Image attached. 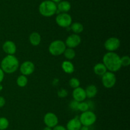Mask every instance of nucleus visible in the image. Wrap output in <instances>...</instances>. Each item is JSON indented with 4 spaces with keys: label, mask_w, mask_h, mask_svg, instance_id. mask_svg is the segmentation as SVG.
Instances as JSON below:
<instances>
[{
    "label": "nucleus",
    "mask_w": 130,
    "mask_h": 130,
    "mask_svg": "<svg viewBox=\"0 0 130 130\" xmlns=\"http://www.w3.org/2000/svg\"><path fill=\"white\" fill-rule=\"evenodd\" d=\"M103 62L107 70L111 72H116L121 69V57L114 52H108L103 57Z\"/></svg>",
    "instance_id": "nucleus-1"
},
{
    "label": "nucleus",
    "mask_w": 130,
    "mask_h": 130,
    "mask_svg": "<svg viewBox=\"0 0 130 130\" xmlns=\"http://www.w3.org/2000/svg\"><path fill=\"white\" fill-rule=\"evenodd\" d=\"M19 67V61L14 55H7L1 62V68L4 73L11 74L15 72Z\"/></svg>",
    "instance_id": "nucleus-2"
},
{
    "label": "nucleus",
    "mask_w": 130,
    "mask_h": 130,
    "mask_svg": "<svg viewBox=\"0 0 130 130\" xmlns=\"http://www.w3.org/2000/svg\"><path fill=\"white\" fill-rule=\"evenodd\" d=\"M39 11L42 16L50 17L57 14V5L51 0H45L39 5Z\"/></svg>",
    "instance_id": "nucleus-3"
},
{
    "label": "nucleus",
    "mask_w": 130,
    "mask_h": 130,
    "mask_svg": "<svg viewBox=\"0 0 130 130\" xmlns=\"http://www.w3.org/2000/svg\"><path fill=\"white\" fill-rule=\"evenodd\" d=\"M66 48L67 47L64 42L60 40H56L50 44L48 50L52 56H58L63 54Z\"/></svg>",
    "instance_id": "nucleus-4"
},
{
    "label": "nucleus",
    "mask_w": 130,
    "mask_h": 130,
    "mask_svg": "<svg viewBox=\"0 0 130 130\" xmlns=\"http://www.w3.org/2000/svg\"><path fill=\"white\" fill-rule=\"evenodd\" d=\"M79 119L83 126L89 127L95 123L96 121V115L92 111L87 110L86 112H82L79 117Z\"/></svg>",
    "instance_id": "nucleus-5"
},
{
    "label": "nucleus",
    "mask_w": 130,
    "mask_h": 130,
    "mask_svg": "<svg viewBox=\"0 0 130 130\" xmlns=\"http://www.w3.org/2000/svg\"><path fill=\"white\" fill-rule=\"evenodd\" d=\"M55 21L58 26L67 28L71 26L72 23V19L71 15L67 13H59L56 17Z\"/></svg>",
    "instance_id": "nucleus-6"
},
{
    "label": "nucleus",
    "mask_w": 130,
    "mask_h": 130,
    "mask_svg": "<svg viewBox=\"0 0 130 130\" xmlns=\"http://www.w3.org/2000/svg\"><path fill=\"white\" fill-rule=\"evenodd\" d=\"M102 82L105 88L110 89L115 85L116 83V76L111 71H107L102 76Z\"/></svg>",
    "instance_id": "nucleus-7"
},
{
    "label": "nucleus",
    "mask_w": 130,
    "mask_h": 130,
    "mask_svg": "<svg viewBox=\"0 0 130 130\" xmlns=\"http://www.w3.org/2000/svg\"><path fill=\"white\" fill-rule=\"evenodd\" d=\"M120 40L116 37L109 38L104 43V47L108 52H115L120 47Z\"/></svg>",
    "instance_id": "nucleus-8"
},
{
    "label": "nucleus",
    "mask_w": 130,
    "mask_h": 130,
    "mask_svg": "<svg viewBox=\"0 0 130 130\" xmlns=\"http://www.w3.org/2000/svg\"><path fill=\"white\" fill-rule=\"evenodd\" d=\"M43 121L46 126L53 128L58 124V119L56 114L53 112H48L44 115Z\"/></svg>",
    "instance_id": "nucleus-9"
},
{
    "label": "nucleus",
    "mask_w": 130,
    "mask_h": 130,
    "mask_svg": "<svg viewBox=\"0 0 130 130\" xmlns=\"http://www.w3.org/2000/svg\"><path fill=\"white\" fill-rule=\"evenodd\" d=\"M81 42V38L79 34H72L69 36L66 40L65 44L68 48H76L80 45Z\"/></svg>",
    "instance_id": "nucleus-10"
},
{
    "label": "nucleus",
    "mask_w": 130,
    "mask_h": 130,
    "mask_svg": "<svg viewBox=\"0 0 130 130\" xmlns=\"http://www.w3.org/2000/svg\"><path fill=\"white\" fill-rule=\"evenodd\" d=\"M35 70V66L32 62L30 61H26L22 63L20 66V71L22 75L28 76L34 73Z\"/></svg>",
    "instance_id": "nucleus-11"
},
{
    "label": "nucleus",
    "mask_w": 130,
    "mask_h": 130,
    "mask_svg": "<svg viewBox=\"0 0 130 130\" xmlns=\"http://www.w3.org/2000/svg\"><path fill=\"white\" fill-rule=\"evenodd\" d=\"M72 98L74 100L78 102L83 101L86 98L85 90L81 87L74 89V90L72 91Z\"/></svg>",
    "instance_id": "nucleus-12"
},
{
    "label": "nucleus",
    "mask_w": 130,
    "mask_h": 130,
    "mask_svg": "<svg viewBox=\"0 0 130 130\" xmlns=\"http://www.w3.org/2000/svg\"><path fill=\"white\" fill-rule=\"evenodd\" d=\"M3 50L7 55H14L16 53L17 47L15 43L11 40H7L3 44Z\"/></svg>",
    "instance_id": "nucleus-13"
},
{
    "label": "nucleus",
    "mask_w": 130,
    "mask_h": 130,
    "mask_svg": "<svg viewBox=\"0 0 130 130\" xmlns=\"http://www.w3.org/2000/svg\"><path fill=\"white\" fill-rule=\"evenodd\" d=\"M82 126L79 119V116L74 117L68 121L66 126L67 130H80Z\"/></svg>",
    "instance_id": "nucleus-14"
},
{
    "label": "nucleus",
    "mask_w": 130,
    "mask_h": 130,
    "mask_svg": "<svg viewBox=\"0 0 130 130\" xmlns=\"http://www.w3.org/2000/svg\"><path fill=\"white\" fill-rule=\"evenodd\" d=\"M57 14L59 13H67L71 8V5L67 1H61L57 5Z\"/></svg>",
    "instance_id": "nucleus-15"
},
{
    "label": "nucleus",
    "mask_w": 130,
    "mask_h": 130,
    "mask_svg": "<svg viewBox=\"0 0 130 130\" xmlns=\"http://www.w3.org/2000/svg\"><path fill=\"white\" fill-rule=\"evenodd\" d=\"M29 40L32 45L38 46L41 42V36L38 32H33L29 35Z\"/></svg>",
    "instance_id": "nucleus-16"
},
{
    "label": "nucleus",
    "mask_w": 130,
    "mask_h": 130,
    "mask_svg": "<svg viewBox=\"0 0 130 130\" xmlns=\"http://www.w3.org/2000/svg\"><path fill=\"white\" fill-rule=\"evenodd\" d=\"M62 70L67 74H71L74 71V66L70 61H64L62 63Z\"/></svg>",
    "instance_id": "nucleus-17"
},
{
    "label": "nucleus",
    "mask_w": 130,
    "mask_h": 130,
    "mask_svg": "<svg viewBox=\"0 0 130 130\" xmlns=\"http://www.w3.org/2000/svg\"><path fill=\"white\" fill-rule=\"evenodd\" d=\"M85 93H86V98H93L96 96L98 93V89L95 85H90L86 88Z\"/></svg>",
    "instance_id": "nucleus-18"
},
{
    "label": "nucleus",
    "mask_w": 130,
    "mask_h": 130,
    "mask_svg": "<svg viewBox=\"0 0 130 130\" xmlns=\"http://www.w3.org/2000/svg\"><path fill=\"white\" fill-rule=\"evenodd\" d=\"M93 71L98 76H102L107 71V70L103 63H97L94 66Z\"/></svg>",
    "instance_id": "nucleus-19"
},
{
    "label": "nucleus",
    "mask_w": 130,
    "mask_h": 130,
    "mask_svg": "<svg viewBox=\"0 0 130 130\" xmlns=\"http://www.w3.org/2000/svg\"><path fill=\"white\" fill-rule=\"evenodd\" d=\"M70 29L73 31L74 34H80L82 33L84 30V26L81 23L76 22L72 23L70 26Z\"/></svg>",
    "instance_id": "nucleus-20"
},
{
    "label": "nucleus",
    "mask_w": 130,
    "mask_h": 130,
    "mask_svg": "<svg viewBox=\"0 0 130 130\" xmlns=\"http://www.w3.org/2000/svg\"><path fill=\"white\" fill-rule=\"evenodd\" d=\"M63 56L66 57L67 59L68 60H72L76 56V52L74 50V48H66L65 51L63 53Z\"/></svg>",
    "instance_id": "nucleus-21"
},
{
    "label": "nucleus",
    "mask_w": 130,
    "mask_h": 130,
    "mask_svg": "<svg viewBox=\"0 0 130 130\" xmlns=\"http://www.w3.org/2000/svg\"><path fill=\"white\" fill-rule=\"evenodd\" d=\"M17 84L20 87H24L27 85L28 83V79L27 76L21 75L19 76L17 79Z\"/></svg>",
    "instance_id": "nucleus-22"
},
{
    "label": "nucleus",
    "mask_w": 130,
    "mask_h": 130,
    "mask_svg": "<svg viewBox=\"0 0 130 130\" xmlns=\"http://www.w3.org/2000/svg\"><path fill=\"white\" fill-rule=\"evenodd\" d=\"M9 126V121L5 117H0V130H6Z\"/></svg>",
    "instance_id": "nucleus-23"
},
{
    "label": "nucleus",
    "mask_w": 130,
    "mask_h": 130,
    "mask_svg": "<svg viewBox=\"0 0 130 130\" xmlns=\"http://www.w3.org/2000/svg\"><path fill=\"white\" fill-rule=\"evenodd\" d=\"M90 108V104H89L88 102L83 101H81L79 103L78 110L81 111V112H86V111L87 110H89Z\"/></svg>",
    "instance_id": "nucleus-24"
},
{
    "label": "nucleus",
    "mask_w": 130,
    "mask_h": 130,
    "mask_svg": "<svg viewBox=\"0 0 130 130\" xmlns=\"http://www.w3.org/2000/svg\"><path fill=\"white\" fill-rule=\"evenodd\" d=\"M69 85L73 89H76V88L78 87L80 85V81L77 78L73 77L72 79H70L69 80Z\"/></svg>",
    "instance_id": "nucleus-25"
},
{
    "label": "nucleus",
    "mask_w": 130,
    "mask_h": 130,
    "mask_svg": "<svg viewBox=\"0 0 130 130\" xmlns=\"http://www.w3.org/2000/svg\"><path fill=\"white\" fill-rule=\"evenodd\" d=\"M121 66L128 67L130 64V57L128 56H124L121 57Z\"/></svg>",
    "instance_id": "nucleus-26"
},
{
    "label": "nucleus",
    "mask_w": 130,
    "mask_h": 130,
    "mask_svg": "<svg viewBox=\"0 0 130 130\" xmlns=\"http://www.w3.org/2000/svg\"><path fill=\"white\" fill-rule=\"evenodd\" d=\"M79 103V102L77 101L74 100V99L72 100L69 103L70 108L72 109V110H78Z\"/></svg>",
    "instance_id": "nucleus-27"
},
{
    "label": "nucleus",
    "mask_w": 130,
    "mask_h": 130,
    "mask_svg": "<svg viewBox=\"0 0 130 130\" xmlns=\"http://www.w3.org/2000/svg\"><path fill=\"white\" fill-rule=\"evenodd\" d=\"M67 95H68V92L66 89H61L58 91V96L60 98H66Z\"/></svg>",
    "instance_id": "nucleus-28"
},
{
    "label": "nucleus",
    "mask_w": 130,
    "mask_h": 130,
    "mask_svg": "<svg viewBox=\"0 0 130 130\" xmlns=\"http://www.w3.org/2000/svg\"><path fill=\"white\" fill-rule=\"evenodd\" d=\"M52 129L53 130H67V129H66V127H64L63 126L57 124V126H55L54 127H53Z\"/></svg>",
    "instance_id": "nucleus-29"
},
{
    "label": "nucleus",
    "mask_w": 130,
    "mask_h": 130,
    "mask_svg": "<svg viewBox=\"0 0 130 130\" xmlns=\"http://www.w3.org/2000/svg\"><path fill=\"white\" fill-rule=\"evenodd\" d=\"M5 103H6V100H5V98L0 96V108L3 107L5 106Z\"/></svg>",
    "instance_id": "nucleus-30"
},
{
    "label": "nucleus",
    "mask_w": 130,
    "mask_h": 130,
    "mask_svg": "<svg viewBox=\"0 0 130 130\" xmlns=\"http://www.w3.org/2000/svg\"><path fill=\"white\" fill-rule=\"evenodd\" d=\"M4 77H5V73L0 68V83H1L3 81Z\"/></svg>",
    "instance_id": "nucleus-31"
},
{
    "label": "nucleus",
    "mask_w": 130,
    "mask_h": 130,
    "mask_svg": "<svg viewBox=\"0 0 130 130\" xmlns=\"http://www.w3.org/2000/svg\"><path fill=\"white\" fill-rule=\"evenodd\" d=\"M80 130H89V127L88 126H83L81 127V129Z\"/></svg>",
    "instance_id": "nucleus-32"
},
{
    "label": "nucleus",
    "mask_w": 130,
    "mask_h": 130,
    "mask_svg": "<svg viewBox=\"0 0 130 130\" xmlns=\"http://www.w3.org/2000/svg\"><path fill=\"white\" fill-rule=\"evenodd\" d=\"M43 130H53V129H52V128H51V127H47V126H46V127H44V128L43 129Z\"/></svg>",
    "instance_id": "nucleus-33"
},
{
    "label": "nucleus",
    "mask_w": 130,
    "mask_h": 130,
    "mask_svg": "<svg viewBox=\"0 0 130 130\" xmlns=\"http://www.w3.org/2000/svg\"><path fill=\"white\" fill-rule=\"evenodd\" d=\"M51 1H52L53 2L55 3H58L59 2H60L61 1H62V0H51Z\"/></svg>",
    "instance_id": "nucleus-34"
},
{
    "label": "nucleus",
    "mask_w": 130,
    "mask_h": 130,
    "mask_svg": "<svg viewBox=\"0 0 130 130\" xmlns=\"http://www.w3.org/2000/svg\"><path fill=\"white\" fill-rule=\"evenodd\" d=\"M3 86L2 85L1 83H0V92L3 90Z\"/></svg>",
    "instance_id": "nucleus-35"
}]
</instances>
